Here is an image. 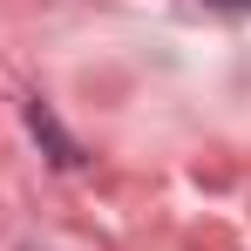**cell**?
<instances>
[{
    "label": "cell",
    "mask_w": 251,
    "mask_h": 251,
    "mask_svg": "<svg viewBox=\"0 0 251 251\" xmlns=\"http://www.w3.org/2000/svg\"><path fill=\"white\" fill-rule=\"evenodd\" d=\"M217 7H231V14H251V0H217Z\"/></svg>",
    "instance_id": "cell-1"
}]
</instances>
